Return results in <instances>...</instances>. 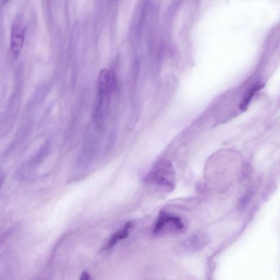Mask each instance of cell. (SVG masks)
<instances>
[{
    "label": "cell",
    "instance_id": "9",
    "mask_svg": "<svg viewBox=\"0 0 280 280\" xmlns=\"http://www.w3.org/2000/svg\"><path fill=\"white\" fill-rule=\"evenodd\" d=\"M9 1H10V0H2V3L4 5H6V4H8Z\"/></svg>",
    "mask_w": 280,
    "mask_h": 280
},
{
    "label": "cell",
    "instance_id": "8",
    "mask_svg": "<svg viewBox=\"0 0 280 280\" xmlns=\"http://www.w3.org/2000/svg\"><path fill=\"white\" fill-rule=\"evenodd\" d=\"M90 279V275L87 271H84L82 273V275L80 277L81 280H88Z\"/></svg>",
    "mask_w": 280,
    "mask_h": 280
},
{
    "label": "cell",
    "instance_id": "5",
    "mask_svg": "<svg viewBox=\"0 0 280 280\" xmlns=\"http://www.w3.org/2000/svg\"><path fill=\"white\" fill-rule=\"evenodd\" d=\"M132 227V223L131 222H128L126 224L124 228L120 229L117 232H116V233L113 235L110 241L108 243L106 249L107 250L111 249L114 247L115 245L119 241L127 238L129 235L130 230H131Z\"/></svg>",
    "mask_w": 280,
    "mask_h": 280
},
{
    "label": "cell",
    "instance_id": "4",
    "mask_svg": "<svg viewBox=\"0 0 280 280\" xmlns=\"http://www.w3.org/2000/svg\"><path fill=\"white\" fill-rule=\"evenodd\" d=\"M25 30L24 27L20 24L13 25L11 35V50L13 54L18 56L21 52L25 39Z\"/></svg>",
    "mask_w": 280,
    "mask_h": 280
},
{
    "label": "cell",
    "instance_id": "3",
    "mask_svg": "<svg viewBox=\"0 0 280 280\" xmlns=\"http://www.w3.org/2000/svg\"><path fill=\"white\" fill-rule=\"evenodd\" d=\"M168 227L176 231H180L184 228V225L179 217L171 216L165 212H161L154 228L153 233H159L163 229Z\"/></svg>",
    "mask_w": 280,
    "mask_h": 280
},
{
    "label": "cell",
    "instance_id": "6",
    "mask_svg": "<svg viewBox=\"0 0 280 280\" xmlns=\"http://www.w3.org/2000/svg\"><path fill=\"white\" fill-rule=\"evenodd\" d=\"M208 243L207 236L204 235H194L190 237L185 243L184 247L189 250H198L204 247Z\"/></svg>",
    "mask_w": 280,
    "mask_h": 280
},
{
    "label": "cell",
    "instance_id": "2",
    "mask_svg": "<svg viewBox=\"0 0 280 280\" xmlns=\"http://www.w3.org/2000/svg\"><path fill=\"white\" fill-rule=\"evenodd\" d=\"M146 183L165 189L171 192L175 188V174L169 162L162 161L155 166L146 177Z\"/></svg>",
    "mask_w": 280,
    "mask_h": 280
},
{
    "label": "cell",
    "instance_id": "7",
    "mask_svg": "<svg viewBox=\"0 0 280 280\" xmlns=\"http://www.w3.org/2000/svg\"><path fill=\"white\" fill-rule=\"evenodd\" d=\"M264 87V85H256L250 89L249 92L245 95L240 105V109L242 111H245L247 110L250 102L253 97H254L255 93L260 90Z\"/></svg>",
    "mask_w": 280,
    "mask_h": 280
},
{
    "label": "cell",
    "instance_id": "1",
    "mask_svg": "<svg viewBox=\"0 0 280 280\" xmlns=\"http://www.w3.org/2000/svg\"><path fill=\"white\" fill-rule=\"evenodd\" d=\"M115 87L114 74L107 69L102 70L98 79V97L94 112V118L99 128L103 127L111 94Z\"/></svg>",
    "mask_w": 280,
    "mask_h": 280
}]
</instances>
